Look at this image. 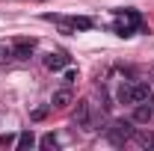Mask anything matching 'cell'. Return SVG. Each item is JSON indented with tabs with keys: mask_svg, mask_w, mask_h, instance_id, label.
<instances>
[{
	"mask_svg": "<svg viewBox=\"0 0 154 151\" xmlns=\"http://www.w3.org/2000/svg\"><path fill=\"white\" fill-rule=\"evenodd\" d=\"M74 125H77V128H83V131H92V107H89V101H77Z\"/></svg>",
	"mask_w": 154,
	"mask_h": 151,
	"instance_id": "obj_2",
	"label": "cell"
},
{
	"mask_svg": "<svg viewBox=\"0 0 154 151\" xmlns=\"http://www.w3.org/2000/svg\"><path fill=\"white\" fill-rule=\"evenodd\" d=\"M6 59H12V48H3V45H0V65H3Z\"/></svg>",
	"mask_w": 154,
	"mask_h": 151,
	"instance_id": "obj_15",
	"label": "cell"
},
{
	"mask_svg": "<svg viewBox=\"0 0 154 151\" xmlns=\"http://www.w3.org/2000/svg\"><path fill=\"white\" fill-rule=\"evenodd\" d=\"M38 145H42V148H45V151H54V148H57V145H59V139H57V136H54V133H45V136L38 139Z\"/></svg>",
	"mask_w": 154,
	"mask_h": 151,
	"instance_id": "obj_12",
	"label": "cell"
},
{
	"mask_svg": "<svg viewBox=\"0 0 154 151\" xmlns=\"http://www.w3.org/2000/svg\"><path fill=\"white\" fill-rule=\"evenodd\" d=\"M74 30H92V18H71Z\"/></svg>",
	"mask_w": 154,
	"mask_h": 151,
	"instance_id": "obj_13",
	"label": "cell"
},
{
	"mask_svg": "<svg viewBox=\"0 0 154 151\" xmlns=\"http://www.w3.org/2000/svg\"><path fill=\"white\" fill-rule=\"evenodd\" d=\"M134 139L139 148H154V133H148V131H134Z\"/></svg>",
	"mask_w": 154,
	"mask_h": 151,
	"instance_id": "obj_8",
	"label": "cell"
},
{
	"mask_svg": "<svg viewBox=\"0 0 154 151\" xmlns=\"http://www.w3.org/2000/svg\"><path fill=\"white\" fill-rule=\"evenodd\" d=\"M136 30H139V27H134V24H125V21H119V24H116V33H119V36H122V39L134 36Z\"/></svg>",
	"mask_w": 154,
	"mask_h": 151,
	"instance_id": "obj_11",
	"label": "cell"
},
{
	"mask_svg": "<svg viewBox=\"0 0 154 151\" xmlns=\"http://www.w3.org/2000/svg\"><path fill=\"white\" fill-rule=\"evenodd\" d=\"M116 15H119L122 21H128V24H134V27H139V24H142V18H139V12H134V9H119Z\"/></svg>",
	"mask_w": 154,
	"mask_h": 151,
	"instance_id": "obj_10",
	"label": "cell"
},
{
	"mask_svg": "<svg viewBox=\"0 0 154 151\" xmlns=\"http://www.w3.org/2000/svg\"><path fill=\"white\" fill-rule=\"evenodd\" d=\"M68 54H62V51H51L48 57H45V65L51 68V71H62V68H68Z\"/></svg>",
	"mask_w": 154,
	"mask_h": 151,
	"instance_id": "obj_5",
	"label": "cell"
},
{
	"mask_svg": "<svg viewBox=\"0 0 154 151\" xmlns=\"http://www.w3.org/2000/svg\"><path fill=\"white\" fill-rule=\"evenodd\" d=\"M33 145H36V136H33V131H24L18 139H15V148H18V151H27V148H33Z\"/></svg>",
	"mask_w": 154,
	"mask_h": 151,
	"instance_id": "obj_9",
	"label": "cell"
},
{
	"mask_svg": "<svg viewBox=\"0 0 154 151\" xmlns=\"http://www.w3.org/2000/svg\"><path fill=\"white\" fill-rule=\"evenodd\" d=\"M71 101H74V95H71V89L65 86V89H57V92H54V98H51V107H57V110H65Z\"/></svg>",
	"mask_w": 154,
	"mask_h": 151,
	"instance_id": "obj_6",
	"label": "cell"
},
{
	"mask_svg": "<svg viewBox=\"0 0 154 151\" xmlns=\"http://www.w3.org/2000/svg\"><path fill=\"white\" fill-rule=\"evenodd\" d=\"M33 51H36V42H33V39H18V42L12 45V57L15 59H30Z\"/></svg>",
	"mask_w": 154,
	"mask_h": 151,
	"instance_id": "obj_4",
	"label": "cell"
},
{
	"mask_svg": "<svg viewBox=\"0 0 154 151\" xmlns=\"http://www.w3.org/2000/svg\"><path fill=\"white\" fill-rule=\"evenodd\" d=\"M45 116H48V107H36V110H33V116H30V119H33V122H42Z\"/></svg>",
	"mask_w": 154,
	"mask_h": 151,
	"instance_id": "obj_14",
	"label": "cell"
},
{
	"mask_svg": "<svg viewBox=\"0 0 154 151\" xmlns=\"http://www.w3.org/2000/svg\"><path fill=\"white\" fill-rule=\"evenodd\" d=\"M134 122H128V119H116L113 125L107 128V139L113 142V145H125V142H131V136H134Z\"/></svg>",
	"mask_w": 154,
	"mask_h": 151,
	"instance_id": "obj_1",
	"label": "cell"
},
{
	"mask_svg": "<svg viewBox=\"0 0 154 151\" xmlns=\"http://www.w3.org/2000/svg\"><path fill=\"white\" fill-rule=\"evenodd\" d=\"M116 98H119V104H131V107H134V104H136V89H134V83H122V86H119V92H116Z\"/></svg>",
	"mask_w": 154,
	"mask_h": 151,
	"instance_id": "obj_7",
	"label": "cell"
},
{
	"mask_svg": "<svg viewBox=\"0 0 154 151\" xmlns=\"http://www.w3.org/2000/svg\"><path fill=\"white\" fill-rule=\"evenodd\" d=\"M74 80H77V71H74V68H68V71H65V80H62V83H65V86H71Z\"/></svg>",
	"mask_w": 154,
	"mask_h": 151,
	"instance_id": "obj_16",
	"label": "cell"
},
{
	"mask_svg": "<svg viewBox=\"0 0 154 151\" xmlns=\"http://www.w3.org/2000/svg\"><path fill=\"white\" fill-rule=\"evenodd\" d=\"M136 110H134V122H139V125H148L154 119V95L148 98V104L145 101H139V104H134Z\"/></svg>",
	"mask_w": 154,
	"mask_h": 151,
	"instance_id": "obj_3",
	"label": "cell"
}]
</instances>
